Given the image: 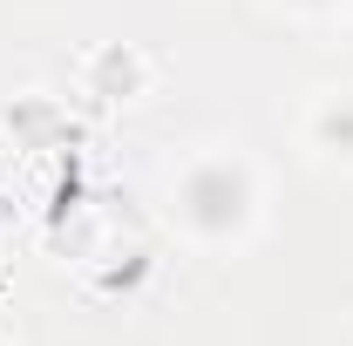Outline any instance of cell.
I'll list each match as a JSON object with an SVG mask.
<instances>
[{"label":"cell","mask_w":353,"mask_h":346,"mask_svg":"<svg viewBox=\"0 0 353 346\" xmlns=\"http://www.w3.org/2000/svg\"><path fill=\"white\" fill-rule=\"evenodd\" d=\"M170 211L197 245H231L259 217V176H252L245 156H231V150H204L170 183Z\"/></svg>","instance_id":"1"},{"label":"cell","mask_w":353,"mask_h":346,"mask_svg":"<svg viewBox=\"0 0 353 346\" xmlns=\"http://www.w3.org/2000/svg\"><path fill=\"white\" fill-rule=\"evenodd\" d=\"M312 150L319 156H333V163H353V88H333V95H319L312 102Z\"/></svg>","instance_id":"2"},{"label":"cell","mask_w":353,"mask_h":346,"mask_svg":"<svg viewBox=\"0 0 353 346\" xmlns=\"http://www.w3.org/2000/svg\"><path fill=\"white\" fill-rule=\"evenodd\" d=\"M285 7H299V14H333L340 0H285Z\"/></svg>","instance_id":"3"}]
</instances>
